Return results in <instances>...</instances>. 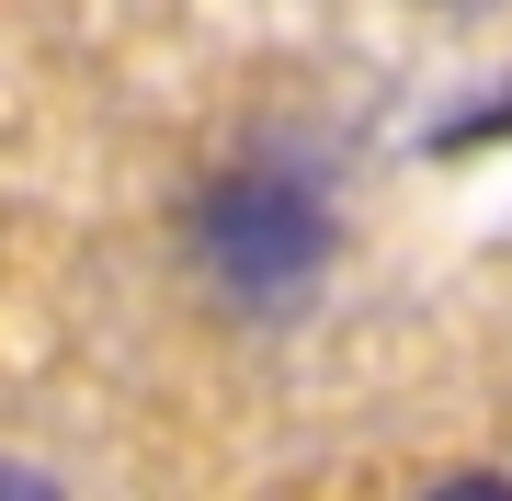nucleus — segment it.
Listing matches in <instances>:
<instances>
[{"instance_id":"nucleus-1","label":"nucleus","mask_w":512,"mask_h":501,"mask_svg":"<svg viewBox=\"0 0 512 501\" xmlns=\"http://www.w3.org/2000/svg\"><path fill=\"white\" fill-rule=\"evenodd\" d=\"M194 262L228 308L274 319L330 274V194L296 160H228L194 194Z\"/></svg>"},{"instance_id":"nucleus-2","label":"nucleus","mask_w":512,"mask_h":501,"mask_svg":"<svg viewBox=\"0 0 512 501\" xmlns=\"http://www.w3.org/2000/svg\"><path fill=\"white\" fill-rule=\"evenodd\" d=\"M0 501H57V479H46V467H12V479H0Z\"/></svg>"},{"instance_id":"nucleus-3","label":"nucleus","mask_w":512,"mask_h":501,"mask_svg":"<svg viewBox=\"0 0 512 501\" xmlns=\"http://www.w3.org/2000/svg\"><path fill=\"white\" fill-rule=\"evenodd\" d=\"M433 501H512V479H444Z\"/></svg>"}]
</instances>
